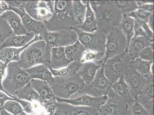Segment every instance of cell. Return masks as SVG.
<instances>
[{
    "label": "cell",
    "instance_id": "6da1fadb",
    "mask_svg": "<svg viewBox=\"0 0 154 115\" xmlns=\"http://www.w3.org/2000/svg\"><path fill=\"white\" fill-rule=\"evenodd\" d=\"M89 4L96 17L97 30L107 35L112 28L118 27L123 15L113 1H90Z\"/></svg>",
    "mask_w": 154,
    "mask_h": 115
},
{
    "label": "cell",
    "instance_id": "7a4b0ae2",
    "mask_svg": "<svg viewBox=\"0 0 154 115\" xmlns=\"http://www.w3.org/2000/svg\"><path fill=\"white\" fill-rule=\"evenodd\" d=\"M54 11L52 16L44 23L47 31L54 32L61 30H74L77 28L73 11L72 1H54Z\"/></svg>",
    "mask_w": 154,
    "mask_h": 115
},
{
    "label": "cell",
    "instance_id": "3957f363",
    "mask_svg": "<svg viewBox=\"0 0 154 115\" xmlns=\"http://www.w3.org/2000/svg\"><path fill=\"white\" fill-rule=\"evenodd\" d=\"M51 50L44 41L31 43L21 53L18 61L19 66L25 70L42 64L49 67Z\"/></svg>",
    "mask_w": 154,
    "mask_h": 115
},
{
    "label": "cell",
    "instance_id": "277c9868",
    "mask_svg": "<svg viewBox=\"0 0 154 115\" xmlns=\"http://www.w3.org/2000/svg\"><path fill=\"white\" fill-rule=\"evenodd\" d=\"M31 80L26 70L19 66L17 61H13L7 66L2 86L7 95L14 98L15 94L29 83Z\"/></svg>",
    "mask_w": 154,
    "mask_h": 115
},
{
    "label": "cell",
    "instance_id": "5b68a950",
    "mask_svg": "<svg viewBox=\"0 0 154 115\" xmlns=\"http://www.w3.org/2000/svg\"><path fill=\"white\" fill-rule=\"evenodd\" d=\"M85 85L82 78L76 74L67 78L54 77L51 88L56 97L69 99L82 91Z\"/></svg>",
    "mask_w": 154,
    "mask_h": 115
},
{
    "label": "cell",
    "instance_id": "8992f818",
    "mask_svg": "<svg viewBox=\"0 0 154 115\" xmlns=\"http://www.w3.org/2000/svg\"><path fill=\"white\" fill-rule=\"evenodd\" d=\"M132 60L127 50L122 53L107 59L103 65L105 76L110 83L113 84L128 70V64Z\"/></svg>",
    "mask_w": 154,
    "mask_h": 115
},
{
    "label": "cell",
    "instance_id": "52a82bcc",
    "mask_svg": "<svg viewBox=\"0 0 154 115\" xmlns=\"http://www.w3.org/2000/svg\"><path fill=\"white\" fill-rule=\"evenodd\" d=\"M40 36L47 47L51 49L66 47L73 44L78 40V34L74 30H61L54 32L47 31Z\"/></svg>",
    "mask_w": 154,
    "mask_h": 115
},
{
    "label": "cell",
    "instance_id": "ba28073f",
    "mask_svg": "<svg viewBox=\"0 0 154 115\" xmlns=\"http://www.w3.org/2000/svg\"><path fill=\"white\" fill-rule=\"evenodd\" d=\"M127 47L126 38L120 28L119 26L112 28L106 36L104 62L108 59L125 51Z\"/></svg>",
    "mask_w": 154,
    "mask_h": 115
},
{
    "label": "cell",
    "instance_id": "9c48e42d",
    "mask_svg": "<svg viewBox=\"0 0 154 115\" xmlns=\"http://www.w3.org/2000/svg\"><path fill=\"white\" fill-rule=\"evenodd\" d=\"M54 1H27L24 9L33 19L44 23L52 16L54 11Z\"/></svg>",
    "mask_w": 154,
    "mask_h": 115
},
{
    "label": "cell",
    "instance_id": "30bf717a",
    "mask_svg": "<svg viewBox=\"0 0 154 115\" xmlns=\"http://www.w3.org/2000/svg\"><path fill=\"white\" fill-rule=\"evenodd\" d=\"M74 30L78 34V40L86 50L105 53L107 35L104 32L97 30L88 33L78 28Z\"/></svg>",
    "mask_w": 154,
    "mask_h": 115
},
{
    "label": "cell",
    "instance_id": "8fae6325",
    "mask_svg": "<svg viewBox=\"0 0 154 115\" xmlns=\"http://www.w3.org/2000/svg\"><path fill=\"white\" fill-rule=\"evenodd\" d=\"M111 85L105 75L103 66L100 67L91 83L85 85L82 90L74 98L84 94L96 97L107 96L109 90L111 89Z\"/></svg>",
    "mask_w": 154,
    "mask_h": 115
},
{
    "label": "cell",
    "instance_id": "7c38bea8",
    "mask_svg": "<svg viewBox=\"0 0 154 115\" xmlns=\"http://www.w3.org/2000/svg\"><path fill=\"white\" fill-rule=\"evenodd\" d=\"M106 103L97 110L99 115H126L128 104L113 89L109 90Z\"/></svg>",
    "mask_w": 154,
    "mask_h": 115
},
{
    "label": "cell",
    "instance_id": "4fadbf2b",
    "mask_svg": "<svg viewBox=\"0 0 154 115\" xmlns=\"http://www.w3.org/2000/svg\"><path fill=\"white\" fill-rule=\"evenodd\" d=\"M58 102H64L75 107H85L98 110L102 105L104 104L108 99L107 96L96 97L84 94L69 99H63L56 97Z\"/></svg>",
    "mask_w": 154,
    "mask_h": 115
},
{
    "label": "cell",
    "instance_id": "5bb4252c",
    "mask_svg": "<svg viewBox=\"0 0 154 115\" xmlns=\"http://www.w3.org/2000/svg\"><path fill=\"white\" fill-rule=\"evenodd\" d=\"M124 78L129 87L131 97L134 100H137L146 82V78L134 68L130 67H128Z\"/></svg>",
    "mask_w": 154,
    "mask_h": 115
},
{
    "label": "cell",
    "instance_id": "9a60e30c",
    "mask_svg": "<svg viewBox=\"0 0 154 115\" xmlns=\"http://www.w3.org/2000/svg\"><path fill=\"white\" fill-rule=\"evenodd\" d=\"M10 10L14 11L20 17L23 26L28 33L33 32L36 35L40 36L47 31L43 22L33 19L26 13L25 9L19 10L10 7Z\"/></svg>",
    "mask_w": 154,
    "mask_h": 115
},
{
    "label": "cell",
    "instance_id": "2e32d148",
    "mask_svg": "<svg viewBox=\"0 0 154 115\" xmlns=\"http://www.w3.org/2000/svg\"><path fill=\"white\" fill-rule=\"evenodd\" d=\"M42 40L41 37L36 35L34 38L24 47L21 48H5L0 50V61L8 65L12 61H19L21 53L27 46L31 43Z\"/></svg>",
    "mask_w": 154,
    "mask_h": 115
},
{
    "label": "cell",
    "instance_id": "e0dca14e",
    "mask_svg": "<svg viewBox=\"0 0 154 115\" xmlns=\"http://www.w3.org/2000/svg\"><path fill=\"white\" fill-rule=\"evenodd\" d=\"M154 43V40L146 36H134L127 47V51L132 60L139 58L140 52L145 47Z\"/></svg>",
    "mask_w": 154,
    "mask_h": 115
},
{
    "label": "cell",
    "instance_id": "ac0fdd59",
    "mask_svg": "<svg viewBox=\"0 0 154 115\" xmlns=\"http://www.w3.org/2000/svg\"><path fill=\"white\" fill-rule=\"evenodd\" d=\"M154 76L146 79L138 100L145 107L153 113Z\"/></svg>",
    "mask_w": 154,
    "mask_h": 115
},
{
    "label": "cell",
    "instance_id": "d6986e66",
    "mask_svg": "<svg viewBox=\"0 0 154 115\" xmlns=\"http://www.w3.org/2000/svg\"><path fill=\"white\" fill-rule=\"evenodd\" d=\"M0 17L6 20L15 35L23 36L29 33L24 27L20 17L14 11L12 10L6 11Z\"/></svg>",
    "mask_w": 154,
    "mask_h": 115
},
{
    "label": "cell",
    "instance_id": "ffe728a7",
    "mask_svg": "<svg viewBox=\"0 0 154 115\" xmlns=\"http://www.w3.org/2000/svg\"><path fill=\"white\" fill-rule=\"evenodd\" d=\"M31 79L41 80L47 82L50 86L54 84V77L49 67L44 64H39L26 70Z\"/></svg>",
    "mask_w": 154,
    "mask_h": 115
},
{
    "label": "cell",
    "instance_id": "44dd1931",
    "mask_svg": "<svg viewBox=\"0 0 154 115\" xmlns=\"http://www.w3.org/2000/svg\"><path fill=\"white\" fill-rule=\"evenodd\" d=\"M36 35L33 32L23 36H17L13 33L2 43L0 50L5 48H21L24 47L34 38Z\"/></svg>",
    "mask_w": 154,
    "mask_h": 115
},
{
    "label": "cell",
    "instance_id": "7402d4cb",
    "mask_svg": "<svg viewBox=\"0 0 154 115\" xmlns=\"http://www.w3.org/2000/svg\"><path fill=\"white\" fill-rule=\"evenodd\" d=\"M100 67L92 62L82 63L76 74L82 78L85 85H89L94 79L98 70Z\"/></svg>",
    "mask_w": 154,
    "mask_h": 115
},
{
    "label": "cell",
    "instance_id": "603a6c76",
    "mask_svg": "<svg viewBox=\"0 0 154 115\" xmlns=\"http://www.w3.org/2000/svg\"><path fill=\"white\" fill-rule=\"evenodd\" d=\"M65 47L51 49L50 68L57 70L66 67L69 64L64 51Z\"/></svg>",
    "mask_w": 154,
    "mask_h": 115
},
{
    "label": "cell",
    "instance_id": "cb8c5ba5",
    "mask_svg": "<svg viewBox=\"0 0 154 115\" xmlns=\"http://www.w3.org/2000/svg\"><path fill=\"white\" fill-rule=\"evenodd\" d=\"M31 85L37 92L41 98L42 104L46 100L55 97L51 87L45 81L36 79H32Z\"/></svg>",
    "mask_w": 154,
    "mask_h": 115
},
{
    "label": "cell",
    "instance_id": "d4e9b609",
    "mask_svg": "<svg viewBox=\"0 0 154 115\" xmlns=\"http://www.w3.org/2000/svg\"><path fill=\"white\" fill-rule=\"evenodd\" d=\"M111 88L115 93L121 98L127 104L134 100L131 97L129 87L125 80L124 77H120L112 84Z\"/></svg>",
    "mask_w": 154,
    "mask_h": 115
},
{
    "label": "cell",
    "instance_id": "484cf974",
    "mask_svg": "<svg viewBox=\"0 0 154 115\" xmlns=\"http://www.w3.org/2000/svg\"><path fill=\"white\" fill-rule=\"evenodd\" d=\"M80 61H73L69 63L66 67L57 70L49 68L53 76L56 78H67L76 75L82 65Z\"/></svg>",
    "mask_w": 154,
    "mask_h": 115
},
{
    "label": "cell",
    "instance_id": "4316f807",
    "mask_svg": "<svg viewBox=\"0 0 154 115\" xmlns=\"http://www.w3.org/2000/svg\"><path fill=\"white\" fill-rule=\"evenodd\" d=\"M154 61H146L138 58L131 60L128 64V67L132 68L146 79L153 76L151 71V66Z\"/></svg>",
    "mask_w": 154,
    "mask_h": 115
},
{
    "label": "cell",
    "instance_id": "83f0119b",
    "mask_svg": "<svg viewBox=\"0 0 154 115\" xmlns=\"http://www.w3.org/2000/svg\"><path fill=\"white\" fill-rule=\"evenodd\" d=\"M86 49L78 40L73 44L65 47L64 51L69 62L81 61Z\"/></svg>",
    "mask_w": 154,
    "mask_h": 115
},
{
    "label": "cell",
    "instance_id": "f1b7e54d",
    "mask_svg": "<svg viewBox=\"0 0 154 115\" xmlns=\"http://www.w3.org/2000/svg\"><path fill=\"white\" fill-rule=\"evenodd\" d=\"M86 6L85 20L83 23L78 28L85 32L92 33L97 30V23L94 12L91 8L89 1H87Z\"/></svg>",
    "mask_w": 154,
    "mask_h": 115
},
{
    "label": "cell",
    "instance_id": "f546056e",
    "mask_svg": "<svg viewBox=\"0 0 154 115\" xmlns=\"http://www.w3.org/2000/svg\"><path fill=\"white\" fill-rule=\"evenodd\" d=\"M15 98L24 100L33 103L38 102L42 104L40 96L37 92L32 88L30 82L15 94Z\"/></svg>",
    "mask_w": 154,
    "mask_h": 115
},
{
    "label": "cell",
    "instance_id": "4dcf8cb0",
    "mask_svg": "<svg viewBox=\"0 0 154 115\" xmlns=\"http://www.w3.org/2000/svg\"><path fill=\"white\" fill-rule=\"evenodd\" d=\"M135 22V20L134 18L127 16V15L124 14L119 25V27L126 38L128 45L134 36Z\"/></svg>",
    "mask_w": 154,
    "mask_h": 115
},
{
    "label": "cell",
    "instance_id": "1f68e13d",
    "mask_svg": "<svg viewBox=\"0 0 154 115\" xmlns=\"http://www.w3.org/2000/svg\"><path fill=\"white\" fill-rule=\"evenodd\" d=\"M87 1H72L73 11L77 28L83 23L86 15Z\"/></svg>",
    "mask_w": 154,
    "mask_h": 115
},
{
    "label": "cell",
    "instance_id": "d6a6232c",
    "mask_svg": "<svg viewBox=\"0 0 154 115\" xmlns=\"http://www.w3.org/2000/svg\"><path fill=\"white\" fill-rule=\"evenodd\" d=\"M105 53L86 50L82 56L81 62H92L100 67L103 66L104 63Z\"/></svg>",
    "mask_w": 154,
    "mask_h": 115
},
{
    "label": "cell",
    "instance_id": "836d02e7",
    "mask_svg": "<svg viewBox=\"0 0 154 115\" xmlns=\"http://www.w3.org/2000/svg\"><path fill=\"white\" fill-rule=\"evenodd\" d=\"M126 115H153L138 100H134L128 104Z\"/></svg>",
    "mask_w": 154,
    "mask_h": 115
},
{
    "label": "cell",
    "instance_id": "e575fe53",
    "mask_svg": "<svg viewBox=\"0 0 154 115\" xmlns=\"http://www.w3.org/2000/svg\"><path fill=\"white\" fill-rule=\"evenodd\" d=\"M113 2L123 15L131 13L138 9L136 1H113Z\"/></svg>",
    "mask_w": 154,
    "mask_h": 115
},
{
    "label": "cell",
    "instance_id": "d590c367",
    "mask_svg": "<svg viewBox=\"0 0 154 115\" xmlns=\"http://www.w3.org/2000/svg\"><path fill=\"white\" fill-rule=\"evenodd\" d=\"M2 108L13 115H18L24 111L20 104L14 100H9L5 102Z\"/></svg>",
    "mask_w": 154,
    "mask_h": 115
},
{
    "label": "cell",
    "instance_id": "8d00e7d4",
    "mask_svg": "<svg viewBox=\"0 0 154 115\" xmlns=\"http://www.w3.org/2000/svg\"><path fill=\"white\" fill-rule=\"evenodd\" d=\"M13 33L5 19L0 17V43L2 44Z\"/></svg>",
    "mask_w": 154,
    "mask_h": 115
},
{
    "label": "cell",
    "instance_id": "74e56055",
    "mask_svg": "<svg viewBox=\"0 0 154 115\" xmlns=\"http://www.w3.org/2000/svg\"><path fill=\"white\" fill-rule=\"evenodd\" d=\"M75 107L68 104L58 102L57 110L52 115H71Z\"/></svg>",
    "mask_w": 154,
    "mask_h": 115
},
{
    "label": "cell",
    "instance_id": "f35d334b",
    "mask_svg": "<svg viewBox=\"0 0 154 115\" xmlns=\"http://www.w3.org/2000/svg\"><path fill=\"white\" fill-rule=\"evenodd\" d=\"M153 14L154 13H151L143 10L138 9L134 12L126 14V15L134 18V19L141 20L148 23L150 16Z\"/></svg>",
    "mask_w": 154,
    "mask_h": 115
},
{
    "label": "cell",
    "instance_id": "ab89813d",
    "mask_svg": "<svg viewBox=\"0 0 154 115\" xmlns=\"http://www.w3.org/2000/svg\"><path fill=\"white\" fill-rule=\"evenodd\" d=\"M58 102L56 99V97L50 100L43 102L42 106L44 108L48 115H52L57 110Z\"/></svg>",
    "mask_w": 154,
    "mask_h": 115
},
{
    "label": "cell",
    "instance_id": "60d3db41",
    "mask_svg": "<svg viewBox=\"0 0 154 115\" xmlns=\"http://www.w3.org/2000/svg\"><path fill=\"white\" fill-rule=\"evenodd\" d=\"M154 43L144 48L140 52L139 58L146 61H154Z\"/></svg>",
    "mask_w": 154,
    "mask_h": 115
},
{
    "label": "cell",
    "instance_id": "b9f144b4",
    "mask_svg": "<svg viewBox=\"0 0 154 115\" xmlns=\"http://www.w3.org/2000/svg\"><path fill=\"white\" fill-rule=\"evenodd\" d=\"M71 115H99L97 110L85 107H75Z\"/></svg>",
    "mask_w": 154,
    "mask_h": 115
},
{
    "label": "cell",
    "instance_id": "7bdbcfd3",
    "mask_svg": "<svg viewBox=\"0 0 154 115\" xmlns=\"http://www.w3.org/2000/svg\"><path fill=\"white\" fill-rule=\"evenodd\" d=\"M15 101L19 102L21 105L25 113L28 114L35 113L34 110H33V106H32V103L31 102L27 101L17 99V98H15Z\"/></svg>",
    "mask_w": 154,
    "mask_h": 115
},
{
    "label": "cell",
    "instance_id": "ee69618b",
    "mask_svg": "<svg viewBox=\"0 0 154 115\" xmlns=\"http://www.w3.org/2000/svg\"><path fill=\"white\" fill-rule=\"evenodd\" d=\"M135 20L139 24L140 26L145 31L148 37L151 40H154V32L150 29L148 23L143 20H141L138 19Z\"/></svg>",
    "mask_w": 154,
    "mask_h": 115
},
{
    "label": "cell",
    "instance_id": "f6af8a7d",
    "mask_svg": "<svg viewBox=\"0 0 154 115\" xmlns=\"http://www.w3.org/2000/svg\"><path fill=\"white\" fill-rule=\"evenodd\" d=\"M5 1L11 8H16V9L19 10L24 9L25 5L27 2V1Z\"/></svg>",
    "mask_w": 154,
    "mask_h": 115
},
{
    "label": "cell",
    "instance_id": "bcb514c9",
    "mask_svg": "<svg viewBox=\"0 0 154 115\" xmlns=\"http://www.w3.org/2000/svg\"><path fill=\"white\" fill-rule=\"evenodd\" d=\"M8 65L0 61V91H2L3 92H5V93H6V92L2 87V82L5 76Z\"/></svg>",
    "mask_w": 154,
    "mask_h": 115
},
{
    "label": "cell",
    "instance_id": "7dc6e473",
    "mask_svg": "<svg viewBox=\"0 0 154 115\" xmlns=\"http://www.w3.org/2000/svg\"><path fill=\"white\" fill-rule=\"evenodd\" d=\"M134 36H146L148 37L145 31L136 20H135V25H134Z\"/></svg>",
    "mask_w": 154,
    "mask_h": 115
},
{
    "label": "cell",
    "instance_id": "c3c4849f",
    "mask_svg": "<svg viewBox=\"0 0 154 115\" xmlns=\"http://www.w3.org/2000/svg\"><path fill=\"white\" fill-rule=\"evenodd\" d=\"M9 100H14L15 101V98H13L10 97L7 95L5 92L0 91V104L2 107L3 106L4 104L7 101Z\"/></svg>",
    "mask_w": 154,
    "mask_h": 115
},
{
    "label": "cell",
    "instance_id": "681fc988",
    "mask_svg": "<svg viewBox=\"0 0 154 115\" xmlns=\"http://www.w3.org/2000/svg\"><path fill=\"white\" fill-rule=\"evenodd\" d=\"M138 9L143 10L151 13H154V4H141L138 5Z\"/></svg>",
    "mask_w": 154,
    "mask_h": 115
},
{
    "label": "cell",
    "instance_id": "f907efd6",
    "mask_svg": "<svg viewBox=\"0 0 154 115\" xmlns=\"http://www.w3.org/2000/svg\"><path fill=\"white\" fill-rule=\"evenodd\" d=\"M10 10V7L5 1H0V16L6 11Z\"/></svg>",
    "mask_w": 154,
    "mask_h": 115
},
{
    "label": "cell",
    "instance_id": "816d5d0a",
    "mask_svg": "<svg viewBox=\"0 0 154 115\" xmlns=\"http://www.w3.org/2000/svg\"><path fill=\"white\" fill-rule=\"evenodd\" d=\"M148 24L149 26L150 29L152 31H154V14L151 15L150 16L149 20L148 22Z\"/></svg>",
    "mask_w": 154,
    "mask_h": 115
},
{
    "label": "cell",
    "instance_id": "f5cc1de1",
    "mask_svg": "<svg viewBox=\"0 0 154 115\" xmlns=\"http://www.w3.org/2000/svg\"><path fill=\"white\" fill-rule=\"evenodd\" d=\"M0 113H1V115H13L11 114V113H8V112L6 111V110H5L2 108L0 109Z\"/></svg>",
    "mask_w": 154,
    "mask_h": 115
},
{
    "label": "cell",
    "instance_id": "db71d44e",
    "mask_svg": "<svg viewBox=\"0 0 154 115\" xmlns=\"http://www.w3.org/2000/svg\"><path fill=\"white\" fill-rule=\"evenodd\" d=\"M18 115H29V114H27V113H25L24 111H22L21 113H20Z\"/></svg>",
    "mask_w": 154,
    "mask_h": 115
},
{
    "label": "cell",
    "instance_id": "11a10c76",
    "mask_svg": "<svg viewBox=\"0 0 154 115\" xmlns=\"http://www.w3.org/2000/svg\"><path fill=\"white\" fill-rule=\"evenodd\" d=\"M2 106H1V104H0V109L2 108Z\"/></svg>",
    "mask_w": 154,
    "mask_h": 115
},
{
    "label": "cell",
    "instance_id": "9f6ffc18",
    "mask_svg": "<svg viewBox=\"0 0 154 115\" xmlns=\"http://www.w3.org/2000/svg\"><path fill=\"white\" fill-rule=\"evenodd\" d=\"M2 43H0V47H1V45H2Z\"/></svg>",
    "mask_w": 154,
    "mask_h": 115
},
{
    "label": "cell",
    "instance_id": "6f0895ef",
    "mask_svg": "<svg viewBox=\"0 0 154 115\" xmlns=\"http://www.w3.org/2000/svg\"><path fill=\"white\" fill-rule=\"evenodd\" d=\"M32 115H38L37 114H32Z\"/></svg>",
    "mask_w": 154,
    "mask_h": 115
},
{
    "label": "cell",
    "instance_id": "680465c9",
    "mask_svg": "<svg viewBox=\"0 0 154 115\" xmlns=\"http://www.w3.org/2000/svg\"><path fill=\"white\" fill-rule=\"evenodd\" d=\"M0 115H1V113H0Z\"/></svg>",
    "mask_w": 154,
    "mask_h": 115
}]
</instances>
